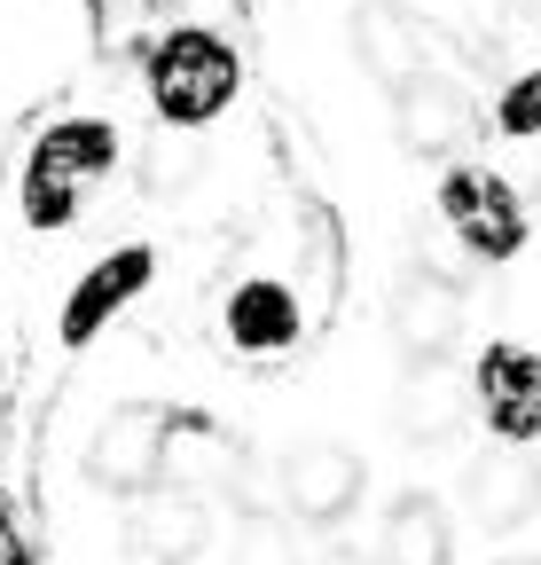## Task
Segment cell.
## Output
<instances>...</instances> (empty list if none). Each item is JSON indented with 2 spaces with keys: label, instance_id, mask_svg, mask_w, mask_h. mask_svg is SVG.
I'll use <instances>...</instances> for the list:
<instances>
[{
  "label": "cell",
  "instance_id": "1",
  "mask_svg": "<svg viewBox=\"0 0 541 565\" xmlns=\"http://www.w3.org/2000/svg\"><path fill=\"white\" fill-rule=\"evenodd\" d=\"M228 95H236V47L220 32L181 24V32H165L150 47V103H158L165 126H181V134L213 126L228 110Z\"/></svg>",
  "mask_w": 541,
  "mask_h": 565
},
{
  "label": "cell",
  "instance_id": "2",
  "mask_svg": "<svg viewBox=\"0 0 541 565\" xmlns=\"http://www.w3.org/2000/svg\"><path fill=\"white\" fill-rule=\"evenodd\" d=\"M165 433H173V408H158V401L110 408L95 448H87V479L102 494H150L165 479Z\"/></svg>",
  "mask_w": 541,
  "mask_h": 565
},
{
  "label": "cell",
  "instance_id": "3",
  "mask_svg": "<svg viewBox=\"0 0 541 565\" xmlns=\"http://www.w3.org/2000/svg\"><path fill=\"white\" fill-rule=\"evenodd\" d=\"M440 212H447V228L479 252V259H518V252H526V204H518V189L495 181V173L455 166V173L440 181Z\"/></svg>",
  "mask_w": 541,
  "mask_h": 565
},
{
  "label": "cell",
  "instance_id": "4",
  "mask_svg": "<svg viewBox=\"0 0 541 565\" xmlns=\"http://www.w3.org/2000/svg\"><path fill=\"white\" fill-rule=\"evenodd\" d=\"M463 282H447L440 267H409L392 291V338L409 362H447V353L463 345Z\"/></svg>",
  "mask_w": 541,
  "mask_h": 565
},
{
  "label": "cell",
  "instance_id": "5",
  "mask_svg": "<svg viewBox=\"0 0 541 565\" xmlns=\"http://www.w3.org/2000/svg\"><path fill=\"white\" fill-rule=\"evenodd\" d=\"M361 487H369L361 456H354V448H337V440H306V448H291V456H283L291 519H306V526H337V519L361 503Z\"/></svg>",
  "mask_w": 541,
  "mask_h": 565
},
{
  "label": "cell",
  "instance_id": "6",
  "mask_svg": "<svg viewBox=\"0 0 541 565\" xmlns=\"http://www.w3.org/2000/svg\"><path fill=\"white\" fill-rule=\"evenodd\" d=\"M126 534H133V557L142 565H196L213 542V503L196 487H150L133 503Z\"/></svg>",
  "mask_w": 541,
  "mask_h": 565
},
{
  "label": "cell",
  "instance_id": "7",
  "mask_svg": "<svg viewBox=\"0 0 541 565\" xmlns=\"http://www.w3.org/2000/svg\"><path fill=\"white\" fill-rule=\"evenodd\" d=\"M150 275H158V252L150 244H126V252H110V259H95L79 282H72V299H63V315H55V330H63V345H87L118 307H133L150 291Z\"/></svg>",
  "mask_w": 541,
  "mask_h": 565
},
{
  "label": "cell",
  "instance_id": "8",
  "mask_svg": "<svg viewBox=\"0 0 541 565\" xmlns=\"http://www.w3.org/2000/svg\"><path fill=\"white\" fill-rule=\"evenodd\" d=\"M354 55L377 87H416L424 79V24L409 17V0H354Z\"/></svg>",
  "mask_w": 541,
  "mask_h": 565
},
{
  "label": "cell",
  "instance_id": "9",
  "mask_svg": "<svg viewBox=\"0 0 541 565\" xmlns=\"http://www.w3.org/2000/svg\"><path fill=\"white\" fill-rule=\"evenodd\" d=\"M470 385H479L487 424H495L510 448H526V440L541 433V353H526V345H487L479 370H470Z\"/></svg>",
  "mask_w": 541,
  "mask_h": 565
},
{
  "label": "cell",
  "instance_id": "10",
  "mask_svg": "<svg viewBox=\"0 0 541 565\" xmlns=\"http://www.w3.org/2000/svg\"><path fill=\"white\" fill-rule=\"evenodd\" d=\"M251 448L228 433V424H213V416H196V408H173V433H165V479L158 487H220L228 494V479H236V463H244Z\"/></svg>",
  "mask_w": 541,
  "mask_h": 565
},
{
  "label": "cell",
  "instance_id": "11",
  "mask_svg": "<svg viewBox=\"0 0 541 565\" xmlns=\"http://www.w3.org/2000/svg\"><path fill=\"white\" fill-rule=\"evenodd\" d=\"M533 511H541V463L526 448L502 440L495 456L470 463V519H479L487 534H518Z\"/></svg>",
  "mask_w": 541,
  "mask_h": 565
},
{
  "label": "cell",
  "instance_id": "12",
  "mask_svg": "<svg viewBox=\"0 0 541 565\" xmlns=\"http://www.w3.org/2000/svg\"><path fill=\"white\" fill-rule=\"evenodd\" d=\"M479 393V385H463L455 362H416L409 377H400V401H392V424H400V440H416V448H440L455 424H463V401Z\"/></svg>",
  "mask_w": 541,
  "mask_h": 565
},
{
  "label": "cell",
  "instance_id": "13",
  "mask_svg": "<svg viewBox=\"0 0 541 565\" xmlns=\"http://www.w3.org/2000/svg\"><path fill=\"white\" fill-rule=\"evenodd\" d=\"M470 141V103H463V87H447V79H424L416 87H400V150H416V158H455Z\"/></svg>",
  "mask_w": 541,
  "mask_h": 565
},
{
  "label": "cell",
  "instance_id": "14",
  "mask_svg": "<svg viewBox=\"0 0 541 565\" xmlns=\"http://www.w3.org/2000/svg\"><path fill=\"white\" fill-rule=\"evenodd\" d=\"M110 166H118V126H102V118H63V126H47V134H40V150H32V166H24V173L87 189V181H102Z\"/></svg>",
  "mask_w": 541,
  "mask_h": 565
},
{
  "label": "cell",
  "instance_id": "15",
  "mask_svg": "<svg viewBox=\"0 0 541 565\" xmlns=\"http://www.w3.org/2000/svg\"><path fill=\"white\" fill-rule=\"evenodd\" d=\"M377 565H455V534L432 494H400L377 534Z\"/></svg>",
  "mask_w": 541,
  "mask_h": 565
},
{
  "label": "cell",
  "instance_id": "16",
  "mask_svg": "<svg viewBox=\"0 0 541 565\" xmlns=\"http://www.w3.org/2000/svg\"><path fill=\"white\" fill-rule=\"evenodd\" d=\"M228 338L244 353H283L299 338V299H291V282H236V299H228Z\"/></svg>",
  "mask_w": 541,
  "mask_h": 565
},
{
  "label": "cell",
  "instance_id": "17",
  "mask_svg": "<svg viewBox=\"0 0 541 565\" xmlns=\"http://www.w3.org/2000/svg\"><path fill=\"white\" fill-rule=\"evenodd\" d=\"M228 503H236L251 526H259V519H275V511H291V494H283V463L251 448V456L236 463V479H228Z\"/></svg>",
  "mask_w": 541,
  "mask_h": 565
},
{
  "label": "cell",
  "instance_id": "18",
  "mask_svg": "<svg viewBox=\"0 0 541 565\" xmlns=\"http://www.w3.org/2000/svg\"><path fill=\"white\" fill-rule=\"evenodd\" d=\"M79 212V189L72 181H40V173H24V221L32 228H63Z\"/></svg>",
  "mask_w": 541,
  "mask_h": 565
},
{
  "label": "cell",
  "instance_id": "19",
  "mask_svg": "<svg viewBox=\"0 0 541 565\" xmlns=\"http://www.w3.org/2000/svg\"><path fill=\"white\" fill-rule=\"evenodd\" d=\"M502 134H541V71H526V79H510L502 110H495Z\"/></svg>",
  "mask_w": 541,
  "mask_h": 565
},
{
  "label": "cell",
  "instance_id": "20",
  "mask_svg": "<svg viewBox=\"0 0 541 565\" xmlns=\"http://www.w3.org/2000/svg\"><path fill=\"white\" fill-rule=\"evenodd\" d=\"M236 565H299V550H291V534L275 526V519H259L251 534H244V557Z\"/></svg>",
  "mask_w": 541,
  "mask_h": 565
},
{
  "label": "cell",
  "instance_id": "21",
  "mask_svg": "<svg viewBox=\"0 0 541 565\" xmlns=\"http://www.w3.org/2000/svg\"><path fill=\"white\" fill-rule=\"evenodd\" d=\"M188 181H196V141H165L150 166V189H188Z\"/></svg>",
  "mask_w": 541,
  "mask_h": 565
},
{
  "label": "cell",
  "instance_id": "22",
  "mask_svg": "<svg viewBox=\"0 0 541 565\" xmlns=\"http://www.w3.org/2000/svg\"><path fill=\"white\" fill-rule=\"evenodd\" d=\"M0 565H32V550H24V534L9 519V494H0Z\"/></svg>",
  "mask_w": 541,
  "mask_h": 565
},
{
  "label": "cell",
  "instance_id": "23",
  "mask_svg": "<svg viewBox=\"0 0 541 565\" xmlns=\"http://www.w3.org/2000/svg\"><path fill=\"white\" fill-rule=\"evenodd\" d=\"M322 565H369V557H354V550H329V557H322Z\"/></svg>",
  "mask_w": 541,
  "mask_h": 565
},
{
  "label": "cell",
  "instance_id": "24",
  "mask_svg": "<svg viewBox=\"0 0 541 565\" xmlns=\"http://www.w3.org/2000/svg\"><path fill=\"white\" fill-rule=\"evenodd\" d=\"M526 24H533V32H541V0H526Z\"/></svg>",
  "mask_w": 541,
  "mask_h": 565
}]
</instances>
